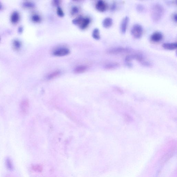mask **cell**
Instances as JSON below:
<instances>
[{
	"instance_id": "6da1fadb",
	"label": "cell",
	"mask_w": 177,
	"mask_h": 177,
	"mask_svg": "<svg viewBox=\"0 0 177 177\" xmlns=\"http://www.w3.org/2000/svg\"><path fill=\"white\" fill-rule=\"evenodd\" d=\"M164 8L159 3H156L152 6L151 10V16L153 21L158 22L160 20L164 13Z\"/></svg>"
},
{
	"instance_id": "d4e9b609",
	"label": "cell",
	"mask_w": 177,
	"mask_h": 177,
	"mask_svg": "<svg viewBox=\"0 0 177 177\" xmlns=\"http://www.w3.org/2000/svg\"><path fill=\"white\" fill-rule=\"evenodd\" d=\"M172 18L173 20H174V22H177V14L176 13H174L172 15Z\"/></svg>"
},
{
	"instance_id": "ac0fdd59",
	"label": "cell",
	"mask_w": 177,
	"mask_h": 177,
	"mask_svg": "<svg viewBox=\"0 0 177 177\" xmlns=\"http://www.w3.org/2000/svg\"><path fill=\"white\" fill-rule=\"evenodd\" d=\"M140 63L142 65L145 66L149 67V66H152V64L151 62L150 61H148V60H146L145 58H144L143 60H142Z\"/></svg>"
},
{
	"instance_id": "3957f363",
	"label": "cell",
	"mask_w": 177,
	"mask_h": 177,
	"mask_svg": "<svg viewBox=\"0 0 177 177\" xmlns=\"http://www.w3.org/2000/svg\"><path fill=\"white\" fill-rule=\"evenodd\" d=\"M131 51V50L129 48L123 47H116L108 49L107 50V52L110 54H116L128 53Z\"/></svg>"
},
{
	"instance_id": "ffe728a7",
	"label": "cell",
	"mask_w": 177,
	"mask_h": 177,
	"mask_svg": "<svg viewBox=\"0 0 177 177\" xmlns=\"http://www.w3.org/2000/svg\"><path fill=\"white\" fill-rule=\"evenodd\" d=\"M33 169L34 171L38 172H41L42 170V167L39 165H36L33 166Z\"/></svg>"
},
{
	"instance_id": "7c38bea8",
	"label": "cell",
	"mask_w": 177,
	"mask_h": 177,
	"mask_svg": "<svg viewBox=\"0 0 177 177\" xmlns=\"http://www.w3.org/2000/svg\"><path fill=\"white\" fill-rule=\"evenodd\" d=\"M119 66V63L116 62H111L105 64L104 66V68L107 69H116Z\"/></svg>"
},
{
	"instance_id": "d6986e66",
	"label": "cell",
	"mask_w": 177,
	"mask_h": 177,
	"mask_svg": "<svg viewBox=\"0 0 177 177\" xmlns=\"http://www.w3.org/2000/svg\"><path fill=\"white\" fill-rule=\"evenodd\" d=\"M83 18L82 17H79L76 18L73 21V23L76 25H80Z\"/></svg>"
},
{
	"instance_id": "8fae6325",
	"label": "cell",
	"mask_w": 177,
	"mask_h": 177,
	"mask_svg": "<svg viewBox=\"0 0 177 177\" xmlns=\"http://www.w3.org/2000/svg\"><path fill=\"white\" fill-rule=\"evenodd\" d=\"M5 165L7 168L10 171L13 170L14 169L13 164L10 158L7 157L6 158Z\"/></svg>"
},
{
	"instance_id": "ba28073f",
	"label": "cell",
	"mask_w": 177,
	"mask_h": 177,
	"mask_svg": "<svg viewBox=\"0 0 177 177\" xmlns=\"http://www.w3.org/2000/svg\"><path fill=\"white\" fill-rule=\"evenodd\" d=\"M96 8L98 11L100 12L105 11L107 8L106 4L103 1H98L96 5Z\"/></svg>"
},
{
	"instance_id": "9c48e42d",
	"label": "cell",
	"mask_w": 177,
	"mask_h": 177,
	"mask_svg": "<svg viewBox=\"0 0 177 177\" xmlns=\"http://www.w3.org/2000/svg\"><path fill=\"white\" fill-rule=\"evenodd\" d=\"M163 48L168 50H173L176 49L177 47L176 43H165L162 44Z\"/></svg>"
},
{
	"instance_id": "8992f818",
	"label": "cell",
	"mask_w": 177,
	"mask_h": 177,
	"mask_svg": "<svg viewBox=\"0 0 177 177\" xmlns=\"http://www.w3.org/2000/svg\"><path fill=\"white\" fill-rule=\"evenodd\" d=\"M129 17L128 16L125 17L122 19L120 25V30L122 34H125L129 22Z\"/></svg>"
},
{
	"instance_id": "484cf974",
	"label": "cell",
	"mask_w": 177,
	"mask_h": 177,
	"mask_svg": "<svg viewBox=\"0 0 177 177\" xmlns=\"http://www.w3.org/2000/svg\"><path fill=\"white\" fill-rule=\"evenodd\" d=\"M116 8V4L115 3L112 4L111 7V10L114 11L115 10Z\"/></svg>"
},
{
	"instance_id": "277c9868",
	"label": "cell",
	"mask_w": 177,
	"mask_h": 177,
	"mask_svg": "<svg viewBox=\"0 0 177 177\" xmlns=\"http://www.w3.org/2000/svg\"><path fill=\"white\" fill-rule=\"evenodd\" d=\"M70 53V50L67 48H62L55 50L53 52V54L56 57H63L69 55Z\"/></svg>"
},
{
	"instance_id": "44dd1931",
	"label": "cell",
	"mask_w": 177,
	"mask_h": 177,
	"mask_svg": "<svg viewBox=\"0 0 177 177\" xmlns=\"http://www.w3.org/2000/svg\"><path fill=\"white\" fill-rule=\"evenodd\" d=\"M57 14L59 16L63 17L64 16V13L63 10L60 7H58L57 10Z\"/></svg>"
},
{
	"instance_id": "5b68a950",
	"label": "cell",
	"mask_w": 177,
	"mask_h": 177,
	"mask_svg": "<svg viewBox=\"0 0 177 177\" xmlns=\"http://www.w3.org/2000/svg\"><path fill=\"white\" fill-rule=\"evenodd\" d=\"M144 58L143 55L140 54H132L127 56L125 60L126 62H130L133 60H136L140 62Z\"/></svg>"
},
{
	"instance_id": "52a82bcc",
	"label": "cell",
	"mask_w": 177,
	"mask_h": 177,
	"mask_svg": "<svg viewBox=\"0 0 177 177\" xmlns=\"http://www.w3.org/2000/svg\"><path fill=\"white\" fill-rule=\"evenodd\" d=\"M163 35L161 33L159 32H154L151 35L150 39L152 41L155 42H160L162 40Z\"/></svg>"
},
{
	"instance_id": "2e32d148",
	"label": "cell",
	"mask_w": 177,
	"mask_h": 177,
	"mask_svg": "<svg viewBox=\"0 0 177 177\" xmlns=\"http://www.w3.org/2000/svg\"><path fill=\"white\" fill-rule=\"evenodd\" d=\"M61 74L60 71H57L55 72H52L51 74H49L48 76V79H54L55 77H57Z\"/></svg>"
},
{
	"instance_id": "9a60e30c",
	"label": "cell",
	"mask_w": 177,
	"mask_h": 177,
	"mask_svg": "<svg viewBox=\"0 0 177 177\" xmlns=\"http://www.w3.org/2000/svg\"><path fill=\"white\" fill-rule=\"evenodd\" d=\"M92 36L93 38L95 40H99L100 38V33L98 29H95L93 30L92 33Z\"/></svg>"
},
{
	"instance_id": "603a6c76",
	"label": "cell",
	"mask_w": 177,
	"mask_h": 177,
	"mask_svg": "<svg viewBox=\"0 0 177 177\" xmlns=\"http://www.w3.org/2000/svg\"><path fill=\"white\" fill-rule=\"evenodd\" d=\"M32 20L35 22H39L41 21V18L38 15H35L32 17Z\"/></svg>"
},
{
	"instance_id": "4fadbf2b",
	"label": "cell",
	"mask_w": 177,
	"mask_h": 177,
	"mask_svg": "<svg viewBox=\"0 0 177 177\" xmlns=\"http://www.w3.org/2000/svg\"><path fill=\"white\" fill-rule=\"evenodd\" d=\"M90 20L88 18H85L82 20L81 24L80 25V28L82 29H84L86 28L90 23Z\"/></svg>"
},
{
	"instance_id": "4316f807",
	"label": "cell",
	"mask_w": 177,
	"mask_h": 177,
	"mask_svg": "<svg viewBox=\"0 0 177 177\" xmlns=\"http://www.w3.org/2000/svg\"><path fill=\"white\" fill-rule=\"evenodd\" d=\"M53 4L54 5H57L58 4H59V1H54V2H53Z\"/></svg>"
},
{
	"instance_id": "30bf717a",
	"label": "cell",
	"mask_w": 177,
	"mask_h": 177,
	"mask_svg": "<svg viewBox=\"0 0 177 177\" xmlns=\"http://www.w3.org/2000/svg\"><path fill=\"white\" fill-rule=\"evenodd\" d=\"M102 25L104 28H109L113 24V20L110 17H107L103 20L102 22Z\"/></svg>"
},
{
	"instance_id": "cb8c5ba5",
	"label": "cell",
	"mask_w": 177,
	"mask_h": 177,
	"mask_svg": "<svg viewBox=\"0 0 177 177\" xmlns=\"http://www.w3.org/2000/svg\"><path fill=\"white\" fill-rule=\"evenodd\" d=\"M78 12V9L76 7H74L72 9V15H75L77 14Z\"/></svg>"
},
{
	"instance_id": "e0dca14e",
	"label": "cell",
	"mask_w": 177,
	"mask_h": 177,
	"mask_svg": "<svg viewBox=\"0 0 177 177\" xmlns=\"http://www.w3.org/2000/svg\"><path fill=\"white\" fill-rule=\"evenodd\" d=\"M19 19V15L16 13H14L11 16V21L14 23H16L17 22Z\"/></svg>"
},
{
	"instance_id": "7a4b0ae2",
	"label": "cell",
	"mask_w": 177,
	"mask_h": 177,
	"mask_svg": "<svg viewBox=\"0 0 177 177\" xmlns=\"http://www.w3.org/2000/svg\"><path fill=\"white\" fill-rule=\"evenodd\" d=\"M143 32V29L141 25L139 24L134 25L131 30L132 36L136 39H139L141 37Z\"/></svg>"
},
{
	"instance_id": "7402d4cb",
	"label": "cell",
	"mask_w": 177,
	"mask_h": 177,
	"mask_svg": "<svg viewBox=\"0 0 177 177\" xmlns=\"http://www.w3.org/2000/svg\"><path fill=\"white\" fill-rule=\"evenodd\" d=\"M136 8L137 10L139 12H142L144 9V6L141 4H138L137 5Z\"/></svg>"
},
{
	"instance_id": "5bb4252c",
	"label": "cell",
	"mask_w": 177,
	"mask_h": 177,
	"mask_svg": "<svg viewBox=\"0 0 177 177\" xmlns=\"http://www.w3.org/2000/svg\"><path fill=\"white\" fill-rule=\"evenodd\" d=\"M87 67L85 65H80L77 66L74 69V71L75 73H80L85 72L87 69Z\"/></svg>"
}]
</instances>
